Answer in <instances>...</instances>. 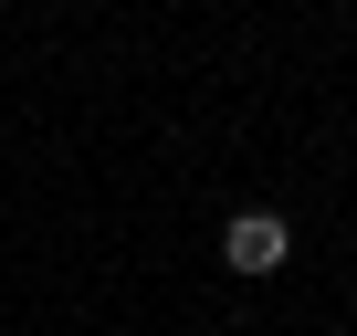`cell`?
<instances>
[{
  "mask_svg": "<svg viewBox=\"0 0 357 336\" xmlns=\"http://www.w3.org/2000/svg\"><path fill=\"white\" fill-rule=\"evenodd\" d=\"M284 252H294V231L273 211H231V231H221V263L231 273H284Z\"/></svg>",
  "mask_w": 357,
  "mask_h": 336,
  "instance_id": "cell-1",
  "label": "cell"
}]
</instances>
